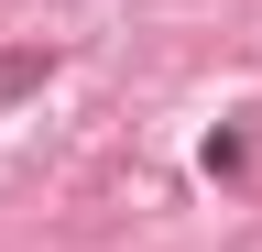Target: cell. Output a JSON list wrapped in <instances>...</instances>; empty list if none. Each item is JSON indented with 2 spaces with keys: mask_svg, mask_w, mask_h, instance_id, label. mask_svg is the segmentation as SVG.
I'll use <instances>...</instances> for the list:
<instances>
[{
  "mask_svg": "<svg viewBox=\"0 0 262 252\" xmlns=\"http://www.w3.org/2000/svg\"><path fill=\"white\" fill-rule=\"evenodd\" d=\"M22 88H44V55H0V99H22Z\"/></svg>",
  "mask_w": 262,
  "mask_h": 252,
  "instance_id": "cell-1",
  "label": "cell"
}]
</instances>
